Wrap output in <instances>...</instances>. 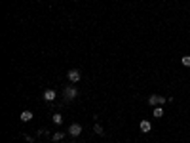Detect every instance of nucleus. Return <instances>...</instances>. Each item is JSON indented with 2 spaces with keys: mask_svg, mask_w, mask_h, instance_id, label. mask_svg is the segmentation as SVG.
Returning <instances> with one entry per match:
<instances>
[{
  "mask_svg": "<svg viewBox=\"0 0 190 143\" xmlns=\"http://www.w3.org/2000/svg\"><path fill=\"white\" fill-rule=\"evenodd\" d=\"M158 97H160V95H156V94H152V95L148 97V105H158Z\"/></svg>",
  "mask_w": 190,
  "mask_h": 143,
  "instance_id": "nucleus-7",
  "label": "nucleus"
},
{
  "mask_svg": "<svg viewBox=\"0 0 190 143\" xmlns=\"http://www.w3.org/2000/svg\"><path fill=\"white\" fill-rule=\"evenodd\" d=\"M93 130H95V134H97V136H103V128L99 126V124H95V126H93Z\"/></svg>",
  "mask_w": 190,
  "mask_h": 143,
  "instance_id": "nucleus-12",
  "label": "nucleus"
},
{
  "mask_svg": "<svg viewBox=\"0 0 190 143\" xmlns=\"http://www.w3.org/2000/svg\"><path fill=\"white\" fill-rule=\"evenodd\" d=\"M165 101H167V99H165V97H164V95H160V97H158V105H164Z\"/></svg>",
  "mask_w": 190,
  "mask_h": 143,
  "instance_id": "nucleus-13",
  "label": "nucleus"
},
{
  "mask_svg": "<svg viewBox=\"0 0 190 143\" xmlns=\"http://www.w3.org/2000/svg\"><path fill=\"white\" fill-rule=\"evenodd\" d=\"M76 88H72V86H67L65 90H63V95H65V99H74L76 97Z\"/></svg>",
  "mask_w": 190,
  "mask_h": 143,
  "instance_id": "nucleus-1",
  "label": "nucleus"
},
{
  "mask_svg": "<svg viewBox=\"0 0 190 143\" xmlns=\"http://www.w3.org/2000/svg\"><path fill=\"white\" fill-rule=\"evenodd\" d=\"M63 136H65V134L57 132V134H53V136H51V139H53V141H59V139H63Z\"/></svg>",
  "mask_w": 190,
  "mask_h": 143,
  "instance_id": "nucleus-11",
  "label": "nucleus"
},
{
  "mask_svg": "<svg viewBox=\"0 0 190 143\" xmlns=\"http://www.w3.org/2000/svg\"><path fill=\"white\" fill-rule=\"evenodd\" d=\"M154 116H156V118H162V116H164V109H162V107H156V109H154Z\"/></svg>",
  "mask_w": 190,
  "mask_h": 143,
  "instance_id": "nucleus-8",
  "label": "nucleus"
},
{
  "mask_svg": "<svg viewBox=\"0 0 190 143\" xmlns=\"http://www.w3.org/2000/svg\"><path fill=\"white\" fill-rule=\"evenodd\" d=\"M44 99H46V101H53L55 99V92L53 90H46V92H44Z\"/></svg>",
  "mask_w": 190,
  "mask_h": 143,
  "instance_id": "nucleus-5",
  "label": "nucleus"
},
{
  "mask_svg": "<svg viewBox=\"0 0 190 143\" xmlns=\"http://www.w3.org/2000/svg\"><path fill=\"white\" fill-rule=\"evenodd\" d=\"M67 78H69L71 82H78V80H80V71H76V69L69 71V73H67Z\"/></svg>",
  "mask_w": 190,
  "mask_h": 143,
  "instance_id": "nucleus-3",
  "label": "nucleus"
},
{
  "mask_svg": "<svg viewBox=\"0 0 190 143\" xmlns=\"http://www.w3.org/2000/svg\"><path fill=\"white\" fill-rule=\"evenodd\" d=\"M51 120H53V124H57V126H59V124L63 122V116L57 113V115H53V118H51Z\"/></svg>",
  "mask_w": 190,
  "mask_h": 143,
  "instance_id": "nucleus-9",
  "label": "nucleus"
},
{
  "mask_svg": "<svg viewBox=\"0 0 190 143\" xmlns=\"http://www.w3.org/2000/svg\"><path fill=\"white\" fill-rule=\"evenodd\" d=\"M21 120H23V122L32 120V113H30V111H23V113H21Z\"/></svg>",
  "mask_w": 190,
  "mask_h": 143,
  "instance_id": "nucleus-6",
  "label": "nucleus"
},
{
  "mask_svg": "<svg viewBox=\"0 0 190 143\" xmlns=\"http://www.w3.org/2000/svg\"><path fill=\"white\" fill-rule=\"evenodd\" d=\"M181 63L184 65V67H190V56H183V59H181Z\"/></svg>",
  "mask_w": 190,
  "mask_h": 143,
  "instance_id": "nucleus-10",
  "label": "nucleus"
},
{
  "mask_svg": "<svg viewBox=\"0 0 190 143\" xmlns=\"http://www.w3.org/2000/svg\"><path fill=\"white\" fill-rule=\"evenodd\" d=\"M139 128H141V132H143V134H148V132L152 130V124H150V120H141Z\"/></svg>",
  "mask_w": 190,
  "mask_h": 143,
  "instance_id": "nucleus-4",
  "label": "nucleus"
},
{
  "mask_svg": "<svg viewBox=\"0 0 190 143\" xmlns=\"http://www.w3.org/2000/svg\"><path fill=\"white\" fill-rule=\"evenodd\" d=\"M69 134H71L72 137L80 136V134H82V126H80V124H71V126H69Z\"/></svg>",
  "mask_w": 190,
  "mask_h": 143,
  "instance_id": "nucleus-2",
  "label": "nucleus"
}]
</instances>
